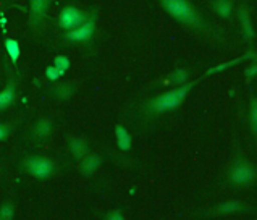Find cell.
Returning a JSON list of instances; mask_svg holds the SVG:
<instances>
[{
    "instance_id": "23",
    "label": "cell",
    "mask_w": 257,
    "mask_h": 220,
    "mask_svg": "<svg viewBox=\"0 0 257 220\" xmlns=\"http://www.w3.org/2000/svg\"><path fill=\"white\" fill-rule=\"evenodd\" d=\"M60 71H58L54 65H49V67L46 68V78L49 79L50 83H55V81H58L60 79Z\"/></svg>"
},
{
    "instance_id": "1",
    "label": "cell",
    "mask_w": 257,
    "mask_h": 220,
    "mask_svg": "<svg viewBox=\"0 0 257 220\" xmlns=\"http://www.w3.org/2000/svg\"><path fill=\"white\" fill-rule=\"evenodd\" d=\"M160 7L164 9L167 15L180 23L181 26H185L188 29L199 34H207L210 38H214V28L210 26V23L205 20L199 10L189 2V0H157Z\"/></svg>"
},
{
    "instance_id": "24",
    "label": "cell",
    "mask_w": 257,
    "mask_h": 220,
    "mask_svg": "<svg viewBox=\"0 0 257 220\" xmlns=\"http://www.w3.org/2000/svg\"><path fill=\"white\" fill-rule=\"evenodd\" d=\"M104 220H126L123 217L121 210H110L104 215Z\"/></svg>"
},
{
    "instance_id": "11",
    "label": "cell",
    "mask_w": 257,
    "mask_h": 220,
    "mask_svg": "<svg viewBox=\"0 0 257 220\" xmlns=\"http://www.w3.org/2000/svg\"><path fill=\"white\" fill-rule=\"evenodd\" d=\"M54 133V122L49 119H39L31 128V138L36 141H46Z\"/></svg>"
},
{
    "instance_id": "8",
    "label": "cell",
    "mask_w": 257,
    "mask_h": 220,
    "mask_svg": "<svg viewBox=\"0 0 257 220\" xmlns=\"http://www.w3.org/2000/svg\"><path fill=\"white\" fill-rule=\"evenodd\" d=\"M17 89H18L17 79L12 75H9L5 87L0 91V112H5L7 108H10L17 102Z\"/></svg>"
},
{
    "instance_id": "12",
    "label": "cell",
    "mask_w": 257,
    "mask_h": 220,
    "mask_svg": "<svg viewBox=\"0 0 257 220\" xmlns=\"http://www.w3.org/2000/svg\"><path fill=\"white\" fill-rule=\"evenodd\" d=\"M67 143L75 160H83L87 154H89V144H87V141L83 138H75V136L67 135Z\"/></svg>"
},
{
    "instance_id": "19",
    "label": "cell",
    "mask_w": 257,
    "mask_h": 220,
    "mask_svg": "<svg viewBox=\"0 0 257 220\" xmlns=\"http://www.w3.org/2000/svg\"><path fill=\"white\" fill-rule=\"evenodd\" d=\"M249 128H251V133L257 139V97L251 96L249 100Z\"/></svg>"
},
{
    "instance_id": "25",
    "label": "cell",
    "mask_w": 257,
    "mask_h": 220,
    "mask_svg": "<svg viewBox=\"0 0 257 220\" xmlns=\"http://www.w3.org/2000/svg\"><path fill=\"white\" fill-rule=\"evenodd\" d=\"M257 76V58L252 62V65L246 70V81H251V79Z\"/></svg>"
},
{
    "instance_id": "5",
    "label": "cell",
    "mask_w": 257,
    "mask_h": 220,
    "mask_svg": "<svg viewBox=\"0 0 257 220\" xmlns=\"http://www.w3.org/2000/svg\"><path fill=\"white\" fill-rule=\"evenodd\" d=\"M91 17V12L87 13L81 9H78L75 5H67L63 7L58 13V18H57V25L60 26L63 31H73V29L79 28L81 25H84L87 20Z\"/></svg>"
},
{
    "instance_id": "17",
    "label": "cell",
    "mask_w": 257,
    "mask_h": 220,
    "mask_svg": "<svg viewBox=\"0 0 257 220\" xmlns=\"http://www.w3.org/2000/svg\"><path fill=\"white\" fill-rule=\"evenodd\" d=\"M115 139H116V146H118L120 151H130L131 146H133V136L130 135V131L123 127V125H116L115 127Z\"/></svg>"
},
{
    "instance_id": "20",
    "label": "cell",
    "mask_w": 257,
    "mask_h": 220,
    "mask_svg": "<svg viewBox=\"0 0 257 220\" xmlns=\"http://www.w3.org/2000/svg\"><path fill=\"white\" fill-rule=\"evenodd\" d=\"M54 67L60 71V75L63 76L65 73H67L71 67V62H70V58L67 55H57L54 58Z\"/></svg>"
},
{
    "instance_id": "14",
    "label": "cell",
    "mask_w": 257,
    "mask_h": 220,
    "mask_svg": "<svg viewBox=\"0 0 257 220\" xmlns=\"http://www.w3.org/2000/svg\"><path fill=\"white\" fill-rule=\"evenodd\" d=\"M100 165H102L100 156H97V154H87L81 162H79V173L83 177H92Z\"/></svg>"
},
{
    "instance_id": "6",
    "label": "cell",
    "mask_w": 257,
    "mask_h": 220,
    "mask_svg": "<svg viewBox=\"0 0 257 220\" xmlns=\"http://www.w3.org/2000/svg\"><path fill=\"white\" fill-rule=\"evenodd\" d=\"M97 18H99V9H94L91 12L89 20L79 28L73 29L63 34V39L68 42H87L92 39V36L95 33V26H97Z\"/></svg>"
},
{
    "instance_id": "18",
    "label": "cell",
    "mask_w": 257,
    "mask_h": 220,
    "mask_svg": "<svg viewBox=\"0 0 257 220\" xmlns=\"http://www.w3.org/2000/svg\"><path fill=\"white\" fill-rule=\"evenodd\" d=\"M4 46H5L7 54H9V57H10V62L13 65V68L18 70V60H20V57H21V46H20V42L17 39L7 38L4 41Z\"/></svg>"
},
{
    "instance_id": "4",
    "label": "cell",
    "mask_w": 257,
    "mask_h": 220,
    "mask_svg": "<svg viewBox=\"0 0 257 220\" xmlns=\"http://www.w3.org/2000/svg\"><path fill=\"white\" fill-rule=\"evenodd\" d=\"M20 170L38 180H47L55 173V162L44 156H29L21 160Z\"/></svg>"
},
{
    "instance_id": "21",
    "label": "cell",
    "mask_w": 257,
    "mask_h": 220,
    "mask_svg": "<svg viewBox=\"0 0 257 220\" xmlns=\"http://www.w3.org/2000/svg\"><path fill=\"white\" fill-rule=\"evenodd\" d=\"M15 218V204L12 201H5L0 206V220H13Z\"/></svg>"
},
{
    "instance_id": "22",
    "label": "cell",
    "mask_w": 257,
    "mask_h": 220,
    "mask_svg": "<svg viewBox=\"0 0 257 220\" xmlns=\"http://www.w3.org/2000/svg\"><path fill=\"white\" fill-rule=\"evenodd\" d=\"M17 123H0V143H4L9 139V136L15 131Z\"/></svg>"
},
{
    "instance_id": "7",
    "label": "cell",
    "mask_w": 257,
    "mask_h": 220,
    "mask_svg": "<svg viewBox=\"0 0 257 220\" xmlns=\"http://www.w3.org/2000/svg\"><path fill=\"white\" fill-rule=\"evenodd\" d=\"M52 5V0H29V20L28 25L38 29L47 17V12Z\"/></svg>"
},
{
    "instance_id": "3",
    "label": "cell",
    "mask_w": 257,
    "mask_h": 220,
    "mask_svg": "<svg viewBox=\"0 0 257 220\" xmlns=\"http://www.w3.org/2000/svg\"><path fill=\"white\" fill-rule=\"evenodd\" d=\"M255 167L241 154L234 157L228 168V173H226V178L233 186H249L255 180Z\"/></svg>"
},
{
    "instance_id": "15",
    "label": "cell",
    "mask_w": 257,
    "mask_h": 220,
    "mask_svg": "<svg viewBox=\"0 0 257 220\" xmlns=\"http://www.w3.org/2000/svg\"><path fill=\"white\" fill-rule=\"evenodd\" d=\"M189 79V70L186 68H176L172 71L170 75H167L162 81L159 83V86H181L188 83Z\"/></svg>"
},
{
    "instance_id": "10",
    "label": "cell",
    "mask_w": 257,
    "mask_h": 220,
    "mask_svg": "<svg viewBox=\"0 0 257 220\" xmlns=\"http://www.w3.org/2000/svg\"><path fill=\"white\" fill-rule=\"evenodd\" d=\"M78 91V83L75 81H63L50 87V96L57 100H70Z\"/></svg>"
},
{
    "instance_id": "2",
    "label": "cell",
    "mask_w": 257,
    "mask_h": 220,
    "mask_svg": "<svg viewBox=\"0 0 257 220\" xmlns=\"http://www.w3.org/2000/svg\"><path fill=\"white\" fill-rule=\"evenodd\" d=\"M204 78L207 76H201L194 79V81H188L181 86H176L170 91H165L162 94H159L156 97H151L148 99L143 104V112L149 117H157V115H162V114H167V112H175L176 108H180L183 105V102L186 100L188 94L193 91V87H196L199 84Z\"/></svg>"
},
{
    "instance_id": "13",
    "label": "cell",
    "mask_w": 257,
    "mask_h": 220,
    "mask_svg": "<svg viewBox=\"0 0 257 220\" xmlns=\"http://www.w3.org/2000/svg\"><path fill=\"white\" fill-rule=\"evenodd\" d=\"M238 20H239V25H241V31H243L244 39L251 42L255 36L254 31V26H252V21H251V15H249L247 7L241 5L238 7Z\"/></svg>"
},
{
    "instance_id": "9",
    "label": "cell",
    "mask_w": 257,
    "mask_h": 220,
    "mask_svg": "<svg viewBox=\"0 0 257 220\" xmlns=\"http://www.w3.org/2000/svg\"><path fill=\"white\" fill-rule=\"evenodd\" d=\"M251 210V207L246 206L241 201H225L222 204H217L215 207L207 210L209 215H230V214H239V212Z\"/></svg>"
},
{
    "instance_id": "16",
    "label": "cell",
    "mask_w": 257,
    "mask_h": 220,
    "mask_svg": "<svg viewBox=\"0 0 257 220\" xmlns=\"http://www.w3.org/2000/svg\"><path fill=\"white\" fill-rule=\"evenodd\" d=\"M209 5H210L212 12H214L217 17L225 18V20H230L231 18L233 7H234L233 0H210Z\"/></svg>"
}]
</instances>
